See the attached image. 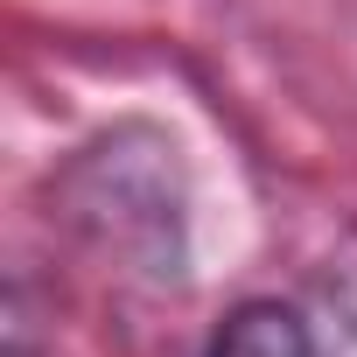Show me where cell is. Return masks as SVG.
I'll use <instances>...</instances> for the list:
<instances>
[{"instance_id":"1","label":"cell","mask_w":357,"mask_h":357,"mask_svg":"<svg viewBox=\"0 0 357 357\" xmlns=\"http://www.w3.org/2000/svg\"><path fill=\"white\" fill-rule=\"evenodd\" d=\"M50 218L140 287H183L190 273V175L183 147L147 119L91 133L50 175Z\"/></svg>"},{"instance_id":"2","label":"cell","mask_w":357,"mask_h":357,"mask_svg":"<svg viewBox=\"0 0 357 357\" xmlns=\"http://www.w3.org/2000/svg\"><path fill=\"white\" fill-rule=\"evenodd\" d=\"M204 357H322V350H315V329H308V315L294 301L252 294V301H238L211 329V350Z\"/></svg>"}]
</instances>
